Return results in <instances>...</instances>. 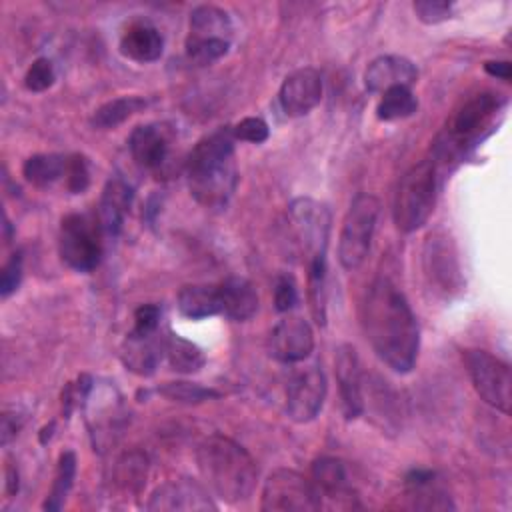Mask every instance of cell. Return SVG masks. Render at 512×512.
Returning <instances> with one entry per match:
<instances>
[{"label": "cell", "mask_w": 512, "mask_h": 512, "mask_svg": "<svg viewBox=\"0 0 512 512\" xmlns=\"http://www.w3.org/2000/svg\"><path fill=\"white\" fill-rule=\"evenodd\" d=\"M360 320L376 356L394 372L414 368L420 348L416 316L404 292L386 276L376 278L362 300Z\"/></svg>", "instance_id": "obj_1"}, {"label": "cell", "mask_w": 512, "mask_h": 512, "mask_svg": "<svg viewBox=\"0 0 512 512\" xmlns=\"http://www.w3.org/2000/svg\"><path fill=\"white\" fill-rule=\"evenodd\" d=\"M52 430H54V422H50L48 426L42 428V432H40V442H42V444H46V438L52 436Z\"/></svg>", "instance_id": "obj_46"}, {"label": "cell", "mask_w": 512, "mask_h": 512, "mask_svg": "<svg viewBox=\"0 0 512 512\" xmlns=\"http://www.w3.org/2000/svg\"><path fill=\"white\" fill-rule=\"evenodd\" d=\"M148 476L146 454L132 450L122 454L114 466V486L124 492H140Z\"/></svg>", "instance_id": "obj_31"}, {"label": "cell", "mask_w": 512, "mask_h": 512, "mask_svg": "<svg viewBox=\"0 0 512 512\" xmlns=\"http://www.w3.org/2000/svg\"><path fill=\"white\" fill-rule=\"evenodd\" d=\"M220 314L232 322H248L258 312L256 288L240 276H230L218 284Z\"/></svg>", "instance_id": "obj_23"}, {"label": "cell", "mask_w": 512, "mask_h": 512, "mask_svg": "<svg viewBox=\"0 0 512 512\" xmlns=\"http://www.w3.org/2000/svg\"><path fill=\"white\" fill-rule=\"evenodd\" d=\"M2 444L6 446L12 438H16V434H18V430H20V420L16 418V412L12 414V412H4V416H2Z\"/></svg>", "instance_id": "obj_44"}, {"label": "cell", "mask_w": 512, "mask_h": 512, "mask_svg": "<svg viewBox=\"0 0 512 512\" xmlns=\"http://www.w3.org/2000/svg\"><path fill=\"white\" fill-rule=\"evenodd\" d=\"M312 484L320 496V502L332 500L336 506L354 508L352 486L348 478V468L340 458L322 456L312 464Z\"/></svg>", "instance_id": "obj_16"}, {"label": "cell", "mask_w": 512, "mask_h": 512, "mask_svg": "<svg viewBox=\"0 0 512 512\" xmlns=\"http://www.w3.org/2000/svg\"><path fill=\"white\" fill-rule=\"evenodd\" d=\"M314 350V332L308 320L298 314L280 318L268 336V352L284 364L304 362Z\"/></svg>", "instance_id": "obj_12"}, {"label": "cell", "mask_w": 512, "mask_h": 512, "mask_svg": "<svg viewBox=\"0 0 512 512\" xmlns=\"http://www.w3.org/2000/svg\"><path fill=\"white\" fill-rule=\"evenodd\" d=\"M326 398V376L320 362H310L292 372L286 386V414L298 424L318 416Z\"/></svg>", "instance_id": "obj_10"}, {"label": "cell", "mask_w": 512, "mask_h": 512, "mask_svg": "<svg viewBox=\"0 0 512 512\" xmlns=\"http://www.w3.org/2000/svg\"><path fill=\"white\" fill-rule=\"evenodd\" d=\"M234 134L220 126L196 142L186 160V180L192 198L210 210L224 208L238 184Z\"/></svg>", "instance_id": "obj_2"}, {"label": "cell", "mask_w": 512, "mask_h": 512, "mask_svg": "<svg viewBox=\"0 0 512 512\" xmlns=\"http://www.w3.org/2000/svg\"><path fill=\"white\" fill-rule=\"evenodd\" d=\"M298 304V288L290 274H280L274 282V306L278 312H290Z\"/></svg>", "instance_id": "obj_41"}, {"label": "cell", "mask_w": 512, "mask_h": 512, "mask_svg": "<svg viewBox=\"0 0 512 512\" xmlns=\"http://www.w3.org/2000/svg\"><path fill=\"white\" fill-rule=\"evenodd\" d=\"M336 382L340 390V406L346 420H354L364 412V376L360 360L352 344H340L334 358Z\"/></svg>", "instance_id": "obj_14"}, {"label": "cell", "mask_w": 512, "mask_h": 512, "mask_svg": "<svg viewBox=\"0 0 512 512\" xmlns=\"http://www.w3.org/2000/svg\"><path fill=\"white\" fill-rule=\"evenodd\" d=\"M380 212V202L372 194H356L350 202L342 230L338 238V260L344 270H356L362 266L370 252L376 220Z\"/></svg>", "instance_id": "obj_6"}, {"label": "cell", "mask_w": 512, "mask_h": 512, "mask_svg": "<svg viewBox=\"0 0 512 512\" xmlns=\"http://www.w3.org/2000/svg\"><path fill=\"white\" fill-rule=\"evenodd\" d=\"M120 52L134 60V62H154L164 52V38L156 26L150 22H132L122 38H120Z\"/></svg>", "instance_id": "obj_24"}, {"label": "cell", "mask_w": 512, "mask_h": 512, "mask_svg": "<svg viewBox=\"0 0 512 512\" xmlns=\"http://www.w3.org/2000/svg\"><path fill=\"white\" fill-rule=\"evenodd\" d=\"M232 20L226 10L214 4H200L190 12V40H228L232 38Z\"/></svg>", "instance_id": "obj_25"}, {"label": "cell", "mask_w": 512, "mask_h": 512, "mask_svg": "<svg viewBox=\"0 0 512 512\" xmlns=\"http://www.w3.org/2000/svg\"><path fill=\"white\" fill-rule=\"evenodd\" d=\"M74 476H76V454L72 450H64L58 458V468H56V476H54V484L50 494L46 496L42 508L56 512L64 506L68 492L74 484Z\"/></svg>", "instance_id": "obj_33"}, {"label": "cell", "mask_w": 512, "mask_h": 512, "mask_svg": "<svg viewBox=\"0 0 512 512\" xmlns=\"http://www.w3.org/2000/svg\"><path fill=\"white\" fill-rule=\"evenodd\" d=\"M414 12L424 24H440L450 18L452 2L446 0H418L414 2Z\"/></svg>", "instance_id": "obj_40"}, {"label": "cell", "mask_w": 512, "mask_h": 512, "mask_svg": "<svg viewBox=\"0 0 512 512\" xmlns=\"http://www.w3.org/2000/svg\"><path fill=\"white\" fill-rule=\"evenodd\" d=\"M164 356L170 368L180 374H194L202 370L206 364V356L202 348L176 334H168L164 338Z\"/></svg>", "instance_id": "obj_27"}, {"label": "cell", "mask_w": 512, "mask_h": 512, "mask_svg": "<svg viewBox=\"0 0 512 512\" xmlns=\"http://www.w3.org/2000/svg\"><path fill=\"white\" fill-rule=\"evenodd\" d=\"M178 310L190 320H202L220 314L218 286L186 284L178 292Z\"/></svg>", "instance_id": "obj_26"}, {"label": "cell", "mask_w": 512, "mask_h": 512, "mask_svg": "<svg viewBox=\"0 0 512 512\" xmlns=\"http://www.w3.org/2000/svg\"><path fill=\"white\" fill-rule=\"evenodd\" d=\"M288 216L300 248L308 254V262L316 256H326L330 236L328 206L312 198H296L288 206Z\"/></svg>", "instance_id": "obj_11"}, {"label": "cell", "mask_w": 512, "mask_h": 512, "mask_svg": "<svg viewBox=\"0 0 512 512\" xmlns=\"http://www.w3.org/2000/svg\"><path fill=\"white\" fill-rule=\"evenodd\" d=\"M54 66L48 58H36L24 76V86L30 92H44L54 84Z\"/></svg>", "instance_id": "obj_37"}, {"label": "cell", "mask_w": 512, "mask_h": 512, "mask_svg": "<svg viewBox=\"0 0 512 512\" xmlns=\"http://www.w3.org/2000/svg\"><path fill=\"white\" fill-rule=\"evenodd\" d=\"M436 204V164L420 160L410 166L394 196V222L400 232H414L422 228L432 216Z\"/></svg>", "instance_id": "obj_5"}, {"label": "cell", "mask_w": 512, "mask_h": 512, "mask_svg": "<svg viewBox=\"0 0 512 512\" xmlns=\"http://www.w3.org/2000/svg\"><path fill=\"white\" fill-rule=\"evenodd\" d=\"M160 316H162V310L156 304L138 306L136 312H134L132 332H136V334H154V332H158Z\"/></svg>", "instance_id": "obj_42"}, {"label": "cell", "mask_w": 512, "mask_h": 512, "mask_svg": "<svg viewBox=\"0 0 512 512\" xmlns=\"http://www.w3.org/2000/svg\"><path fill=\"white\" fill-rule=\"evenodd\" d=\"M102 226L98 216L68 214L60 222L58 252L62 262L76 272H90L102 258Z\"/></svg>", "instance_id": "obj_7"}, {"label": "cell", "mask_w": 512, "mask_h": 512, "mask_svg": "<svg viewBox=\"0 0 512 512\" xmlns=\"http://www.w3.org/2000/svg\"><path fill=\"white\" fill-rule=\"evenodd\" d=\"M128 148H130L132 160L142 170H156L168 158V150H170L168 130L160 124H140L130 132Z\"/></svg>", "instance_id": "obj_18"}, {"label": "cell", "mask_w": 512, "mask_h": 512, "mask_svg": "<svg viewBox=\"0 0 512 512\" xmlns=\"http://www.w3.org/2000/svg\"><path fill=\"white\" fill-rule=\"evenodd\" d=\"M406 498L410 508L416 510H454L446 490L438 484L436 472L414 468L404 478Z\"/></svg>", "instance_id": "obj_22"}, {"label": "cell", "mask_w": 512, "mask_h": 512, "mask_svg": "<svg viewBox=\"0 0 512 512\" xmlns=\"http://www.w3.org/2000/svg\"><path fill=\"white\" fill-rule=\"evenodd\" d=\"M232 134L236 140L242 142H252V144H262L268 140L270 136V128L268 124L258 118V116H246L242 118L236 126H232Z\"/></svg>", "instance_id": "obj_38"}, {"label": "cell", "mask_w": 512, "mask_h": 512, "mask_svg": "<svg viewBox=\"0 0 512 512\" xmlns=\"http://www.w3.org/2000/svg\"><path fill=\"white\" fill-rule=\"evenodd\" d=\"M66 162L62 154H34L24 160L22 176L34 186H50L66 174Z\"/></svg>", "instance_id": "obj_29"}, {"label": "cell", "mask_w": 512, "mask_h": 512, "mask_svg": "<svg viewBox=\"0 0 512 512\" xmlns=\"http://www.w3.org/2000/svg\"><path fill=\"white\" fill-rule=\"evenodd\" d=\"M18 488H20L18 470H16V466H14L12 462H8V466H6V492H8L10 496H14V494L18 492Z\"/></svg>", "instance_id": "obj_45"}, {"label": "cell", "mask_w": 512, "mask_h": 512, "mask_svg": "<svg viewBox=\"0 0 512 512\" xmlns=\"http://www.w3.org/2000/svg\"><path fill=\"white\" fill-rule=\"evenodd\" d=\"M164 338L166 336L160 338L158 332L136 334L130 330L120 348L124 366L138 376H152L164 356Z\"/></svg>", "instance_id": "obj_19"}, {"label": "cell", "mask_w": 512, "mask_h": 512, "mask_svg": "<svg viewBox=\"0 0 512 512\" xmlns=\"http://www.w3.org/2000/svg\"><path fill=\"white\" fill-rule=\"evenodd\" d=\"M264 512H314L322 508L320 496L306 476L290 468L274 470L262 488Z\"/></svg>", "instance_id": "obj_8"}, {"label": "cell", "mask_w": 512, "mask_h": 512, "mask_svg": "<svg viewBox=\"0 0 512 512\" xmlns=\"http://www.w3.org/2000/svg\"><path fill=\"white\" fill-rule=\"evenodd\" d=\"M218 506L212 502L208 490L198 484L192 478H178L160 484L146 504V510L156 512H204V510H216Z\"/></svg>", "instance_id": "obj_13"}, {"label": "cell", "mask_w": 512, "mask_h": 512, "mask_svg": "<svg viewBox=\"0 0 512 512\" xmlns=\"http://www.w3.org/2000/svg\"><path fill=\"white\" fill-rule=\"evenodd\" d=\"M146 108V100L142 96H120L104 102L92 112L90 124L98 130H110L126 122L130 116L138 114Z\"/></svg>", "instance_id": "obj_28"}, {"label": "cell", "mask_w": 512, "mask_h": 512, "mask_svg": "<svg viewBox=\"0 0 512 512\" xmlns=\"http://www.w3.org/2000/svg\"><path fill=\"white\" fill-rule=\"evenodd\" d=\"M22 252H14L10 254V258L4 262L2 270H0V296L8 298L12 292L18 290L20 280H22Z\"/></svg>", "instance_id": "obj_39"}, {"label": "cell", "mask_w": 512, "mask_h": 512, "mask_svg": "<svg viewBox=\"0 0 512 512\" xmlns=\"http://www.w3.org/2000/svg\"><path fill=\"white\" fill-rule=\"evenodd\" d=\"M322 98V76L316 68H298L290 72L278 92V100L286 116H306Z\"/></svg>", "instance_id": "obj_15"}, {"label": "cell", "mask_w": 512, "mask_h": 512, "mask_svg": "<svg viewBox=\"0 0 512 512\" xmlns=\"http://www.w3.org/2000/svg\"><path fill=\"white\" fill-rule=\"evenodd\" d=\"M326 256H316L308 262V306L316 324H326V304H328V288H326Z\"/></svg>", "instance_id": "obj_30"}, {"label": "cell", "mask_w": 512, "mask_h": 512, "mask_svg": "<svg viewBox=\"0 0 512 512\" xmlns=\"http://www.w3.org/2000/svg\"><path fill=\"white\" fill-rule=\"evenodd\" d=\"M504 104L506 98L496 92H480L462 102L448 120L444 140L438 150L444 156H452L476 146L486 136V130L492 126L494 116L504 108Z\"/></svg>", "instance_id": "obj_4"}, {"label": "cell", "mask_w": 512, "mask_h": 512, "mask_svg": "<svg viewBox=\"0 0 512 512\" xmlns=\"http://www.w3.org/2000/svg\"><path fill=\"white\" fill-rule=\"evenodd\" d=\"M66 188L72 194H82L90 184V164L84 154H72L66 162Z\"/></svg>", "instance_id": "obj_36"}, {"label": "cell", "mask_w": 512, "mask_h": 512, "mask_svg": "<svg viewBox=\"0 0 512 512\" xmlns=\"http://www.w3.org/2000/svg\"><path fill=\"white\" fill-rule=\"evenodd\" d=\"M418 80V68L404 56H378L364 72V86L368 92H384L392 86L410 88Z\"/></svg>", "instance_id": "obj_17"}, {"label": "cell", "mask_w": 512, "mask_h": 512, "mask_svg": "<svg viewBox=\"0 0 512 512\" xmlns=\"http://www.w3.org/2000/svg\"><path fill=\"white\" fill-rule=\"evenodd\" d=\"M132 186L122 176H112L104 184L100 202H98V222L106 236H118L126 214L132 204Z\"/></svg>", "instance_id": "obj_20"}, {"label": "cell", "mask_w": 512, "mask_h": 512, "mask_svg": "<svg viewBox=\"0 0 512 512\" xmlns=\"http://www.w3.org/2000/svg\"><path fill=\"white\" fill-rule=\"evenodd\" d=\"M416 108H418V100L410 88L392 86L382 92V98L376 106V116H378V120L394 122V120L412 116L416 112Z\"/></svg>", "instance_id": "obj_32"}, {"label": "cell", "mask_w": 512, "mask_h": 512, "mask_svg": "<svg viewBox=\"0 0 512 512\" xmlns=\"http://www.w3.org/2000/svg\"><path fill=\"white\" fill-rule=\"evenodd\" d=\"M228 40H190L186 38V56L196 66H208L228 54Z\"/></svg>", "instance_id": "obj_35"}, {"label": "cell", "mask_w": 512, "mask_h": 512, "mask_svg": "<svg viewBox=\"0 0 512 512\" xmlns=\"http://www.w3.org/2000/svg\"><path fill=\"white\" fill-rule=\"evenodd\" d=\"M448 238L430 236L424 250V270L430 284H436L438 290L450 292L460 288V270L456 256L450 250Z\"/></svg>", "instance_id": "obj_21"}, {"label": "cell", "mask_w": 512, "mask_h": 512, "mask_svg": "<svg viewBox=\"0 0 512 512\" xmlns=\"http://www.w3.org/2000/svg\"><path fill=\"white\" fill-rule=\"evenodd\" d=\"M484 70H486L490 76H494V78H498V80H504V82H508L510 76H512V66H510L508 60H488V62L484 64Z\"/></svg>", "instance_id": "obj_43"}, {"label": "cell", "mask_w": 512, "mask_h": 512, "mask_svg": "<svg viewBox=\"0 0 512 512\" xmlns=\"http://www.w3.org/2000/svg\"><path fill=\"white\" fill-rule=\"evenodd\" d=\"M196 464L206 486L224 502L238 504L252 496L258 466L244 446L228 436L212 434L200 442Z\"/></svg>", "instance_id": "obj_3"}, {"label": "cell", "mask_w": 512, "mask_h": 512, "mask_svg": "<svg viewBox=\"0 0 512 512\" xmlns=\"http://www.w3.org/2000/svg\"><path fill=\"white\" fill-rule=\"evenodd\" d=\"M464 360L478 396L492 408L508 414L512 398L510 366L486 350H466Z\"/></svg>", "instance_id": "obj_9"}, {"label": "cell", "mask_w": 512, "mask_h": 512, "mask_svg": "<svg viewBox=\"0 0 512 512\" xmlns=\"http://www.w3.org/2000/svg\"><path fill=\"white\" fill-rule=\"evenodd\" d=\"M156 392L172 402L180 404H200L212 398H218L220 392L214 388H206L194 382H166L156 388Z\"/></svg>", "instance_id": "obj_34"}]
</instances>
